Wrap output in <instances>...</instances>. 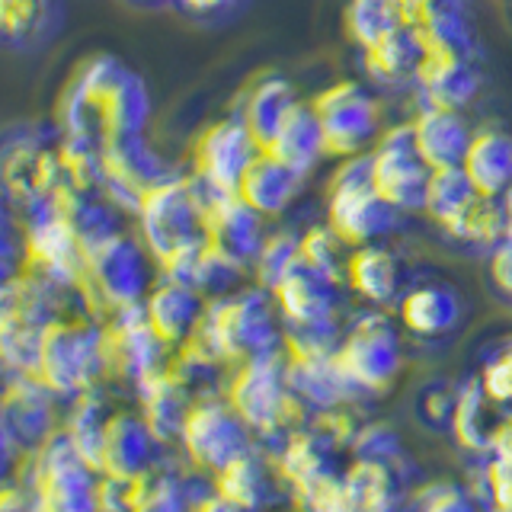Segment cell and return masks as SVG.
Masks as SVG:
<instances>
[{"instance_id":"obj_1","label":"cell","mask_w":512,"mask_h":512,"mask_svg":"<svg viewBox=\"0 0 512 512\" xmlns=\"http://www.w3.org/2000/svg\"><path fill=\"white\" fill-rule=\"evenodd\" d=\"M148 116L151 96L144 80L116 55H93L64 90L58 128L77 148L100 154L144 138Z\"/></svg>"},{"instance_id":"obj_2","label":"cell","mask_w":512,"mask_h":512,"mask_svg":"<svg viewBox=\"0 0 512 512\" xmlns=\"http://www.w3.org/2000/svg\"><path fill=\"white\" fill-rule=\"evenodd\" d=\"M240 116L256 141V151L298 176L308 173L317 164V157L324 154L314 109L301 103L292 84L282 77L260 80L247 106L240 109Z\"/></svg>"},{"instance_id":"obj_3","label":"cell","mask_w":512,"mask_h":512,"mask_svg":"<svg viewBox=\"0 0 512 512\" xmlns=\"http://www.w3.org/2000/svg\"><path fill=\"white\" fill-rule=\"evenodd\" d=\"M141 228L154 256L164 266V276L176 282H192L202 253H205V186L176 176L160 186L141 205Z\"/></svg>"},{"instance_id":"obj_4","label":"cell","mask_w":512,"mask_h":512,"mask_svg":"<svg viewBox=\"0 0 512 512\" xmlns=\"http://www.w3.org/2000/svg\"><path fill=\"white\" fill-rule=\"evenodd\" d=\"M61 128L48 125H10L0 132V199L20 205L26 215L55 205L64 189L74 186L58 148ZM77 189V186H74Z\"/></svg>"},{"instance_id":"obj_5","label":"cell","mask_w":512,"mask_h":512,"mask_svg":"<svg viewBox=\"0 0 512 512\" xmlns=\"http://www.w3.org/2000/svg\"><path fill=\"white\" fill-rule=\"evenodd\" d=\"M484 80V52L474 29L445 32L420 45L410 90L420 109L461 112L468 106Z\"/></svg>"},{"instance_id":"obj_6","label":"cell","mask_w":512,"mask_h":512,"mask_svg":"<svg viewBox=\"0 0 512 512\" xmlns=\"http://www.w3.org/2000/svg\"><path fill=\"white\" fill-rule=\"evenodd\" d=\"M231 407L247 423V429L260 432L269 442H282L285 436L304 429L292 420V410L308 404L288 388L279 349H269L253 359H244V365H240L231 384Z\"/></svg>"},{"instance_id":"obj_7","label":"cell","mask_w":512,"mask_h":512,"mask_svg":"<svg viewBox=\"0 0 512 512\" xmlns=\"http://www.w3.org/2000/svg\"><path fill=\"white\" fill-rule=\"evenodd\" d=\"M202 340L205 359H253L279 346L272 311L263 292H240L218 298L192 330Z\"/></svg>"},{"instance_id":"obj_8","label":"cell","mask_w":512,"mask_h":512,"mask_svg":"<svg viewBox=\"0 0 512 512\" xmlns=\"http://www.w3.org/2000/svg\"><path fill=\"white\" fill-rule=\"evenodd\" d=\"M343 26L359 55V68L375 87L410 90L416 68V45L384 20L378 0H346Z\"/></svg>"},{"instance_id":"obj_9","label":"cell","mask_w":512,"mask_h":512,"mask_svg":"<svg viewBox=\"0 0 512 512\" xmlns=\"http://www.w3.org/2000/svg\"><path fill=\"white\" fill-rule=\"evenodd\" d=\"M96 474L64 432L45 439L29 496L39 512H103V480Z\"/></svg>"},{"instance_id":"obj_10","label":"cell","mask_w":512,"mask_h":512,"mask_svg":"<svg viewBox=\"0 0 512 512\" xmlns=\"http://www.w3.org/2000/svg\"><path fill=\"white\" fill-rule=\"evenodd\" d=\"M330 231L352 247L375 244L378 237L391 234L400 221V212L378 196L368 173V157H349L333 176L330 202H327Z\"/></svg>"},{"instance_id":"obj_11","label":"cell","mask_w":512,"mask_h":512,"mask_svg":"<svg viewBox=\"0 0 512 512\" xmlns=\"http://www.w3.org/2000/svg\"><path fill=\"white\" fill-rule=\"evenodd\" d=\"M333 365L349 391L384 388L400 365L397 330L391 327V320L378 311L352 320L333 349Z\"/></svg>"},{"instance_id":"obj_12","label":"cell","mask_w":512,"mask_h":512,"mask_svg":"<svg viewBox=\"0 0 512 512\" xmlns=\"http://www.w3.org/2000/svg\"><path fill=\"white\" fill-rule=\"evenodd\" d=\"M311 109L324 154L359 157V151L378 132L375 96L362 84H333L324 93H317Z\"/></svg>"},{"instance_id":"obj_13","label":"cell","mask_w":512,"mask_h":512,"mask_svg":"<svg viewBox=\"0 0 512 512\" xmlns=\"http://www.w3.org/2000/svg\"><path fill=\"white\" fill-rule=\"evenodd\" d=\"M368 173H372L378 196L394 212L404 215L423 208L432 170L423 164L420 151H416L410 125H400L378 141V148L368 154Z\"/></svg>"},{"instance_id":"obj_14","label":"cell","mask_w":512,"mask_h":512,"mask_svg":"<svg viewBox=\"0 0 512 512\" xmlns=\"http://www.w3.org/2000/svg\"><path fill=\"white\" fill-rule=\"evenodd\" d=\"M96 173H100V186L109 196L119 205L132 208V212H141V205L148 202L160 186H167L170 180L180 176L144 144V138L100 151L96 154Z\"/></svg>"},{"instance_id":"obj_15","label":"cell","mask_w":512,"mask_h":512,"mask_svg":"<svg viewBox=\"0 0 512 512\" xmlns=\"http://www.w3.org/2000/svg\"><path fill=\"white\" fill-rule=\"evenodd\" d=\"M247 432H250L247 423L240 420L231 404L202 400V404L189 407L180 439L192 461L218 474L221 468H228L237 455H244L250 448Z\"/></svg>"},{"instance_id":"obj_16","label":"cell","mask_w":512,"mask_h":512,"mask_svg":"<svg viewBox=\"0 0 512 512\" xmlns=\"http://www.w3.org/2000/svg\"><path fill=\"white\" fill-rule=\"evenodd\" d=\"M260 218L263 215L253 212L240 196L212 192L205 186V244L231 266L240 269L247 260H256V253H260L266 240Z\"/></svg>"},{"instance_id":"obj_17","label":"cell","mask_w":512,"mask_h":512,"mask_svg":"<svg viewBox=\"0 0 512 512\" xmlns=\"http://www.w3.org/2000/svg\"><path fill=\"white\" fill-rule=\"evenodd\" d=\"M103 362V343L96 330L48 327L39 372L58 394H80Z\"/></svg>"},{"instance_id":"obj_18","label":"cell","mask_w":512,"mask_h":512,"mask_svg":"<svg viewBox=\"0 0 512 512\" xmlns=\"http://www.w3.org/2000/svg\"><path fill=\"white\" fill-rule=\"evenodd\" d=\"M256 154L260 151H256V141L244 116L234 112V116L221 119L205 132L199 144V180L212 192L237 196L240 180H244V173Z\"/></svg>"},{"instance_id":"obj_19","label":"cell","mask_w":512,"mask_h":512,"mask_svg":"<svg viewBox=\"0 0 512 512\" xmlns=\"http://www.w3.org/2000/svg\"><path fill=\"white\" fill-rule=\"evenodd\" d=\"M64 23L68 0H0V52L42 55L61 39Z\"/></svg>"},{"instance_id":"obj_20","label":"cell","mask_w":512,"mask_h":512,"mask_svg":"<svg viewBox=\"0 0 512 512\" xmlns=\"http://www.w3.org/2000/svg\"><path fill=\"white\" fill-rule=\"evenodd\" d=\"M288 327H330L336 314V282L301 260L269 285Z\"/></svg>"},{"instance_id":"obj_21","label":"cell","mask_w":512,"mask_h":512,"mask_svg":"<svg viewBox=\"0 0 512 512\" xmlns=\"http://www.w3.org/2000/svg\"><path fill=\"white\" fill-rule=\"evenodd\" d=\"M93 272L100 292L125 308V304H138L141 292H144V263L141 253L135 250L132 240H125L119 234H109L103 240L87 247V260H84Z\"/></svg>"},{"instance_id":"obj_22","label":"cell","mask_w":512,"mask_h":512,"mask_svg":"<svg viewBox=\"0 0 512 512\" xmlns=\"http://www.w3.org/2000/svg\"><path fill=\"white\" fill-rule=\"evenodd\" d=\"M378 7L384 20L416 45V52L445 32L474 29L468 0H378Z\"/></svg>"},{"instance_id":"obj_23","label":"cell","mask_w":512,"mask_h":512,"mask_svg":"<svg viewBox=\"0 0 512 512\" xmlns=\"http://www.w3.org/2000/svg\"><path fill=\"white\" fill-rule=\"evenodd\" d=\"M436 224L448 234V240H455L458 247L474 250V253H487V256L506 240L503 202L493 196H480L477 189H471L468 196H464L452 212Z\"/></svg>"},{"instance_id":"obj_24","label":"cell","mask_w":512,"mask_h":512,"mask_svg":"<svg viewBox=\"0 0 512 512\" xmlns=\"http://www.w3.org/2000/svg\"><path fill=\"white\" fill-rule=\"evenodd\" d=\"M397 311H400V324L413 336H420V340H439V336H448L461 324L464 304L452 285L426 282L407 288L397 301Z\"/></svg>"},{"instance_id":"obj_25","label":"cell","mask_w":512,"mask_h":512,"mask_svg":"<svg viewBox=\"0 0 512 512\" xmlns=\"http://www.w3.org/2000/svg\"><path fill=\"white\" fill-rule=\"evenodd\" d=\"M410 128H413L416 151H420L429 170L461 167L464 151H468L474 135L468 122L461 119V112H445V109H420V116H416Z\"/></svg>"},{"instance_id":"obj_26","label":"cell","mask_w":512,"mask_h":512,"mask_svg":"<svg viewBox=\"0 0 512 512\" xmlns=\"http://www.w3.org/2000/svg\"><path fill=\"white\" fill-rule=\"evenodd\" d=\"M157 436L148 423L135 416H112L103 432L100 474L106 477H141L154 461Z\"/></svg>"},{"instance_id":"obj_27","label":"cell","mask_w":512,"mask_h":512,"mask_svg":"<svg viewBox=\"0 0 512 512\" xmlns=\"http://www.w3.org/2000/svg\"><path fill=\"white\" fill-rule=\"evenodd\" d=\"M461 173L480 196L500 199L512 186V135L503 128H480L471 135L461 160Z\"/></svg>"},{"instance_id":"obj_28","label":"cell","mask_w":512,"mask_h":512,"mask_svg":"<svg viewBox=\"0 0 512 512\" xmlns=\"http://www.w3.org/2000/svg\"><path fill=\"white\" fill-rule=\"evenodd\" d=\"M52 394L29 378H16L7 391H0V423L13 445H36L48 436Z\"/></svg>"},{"instance_id":"obj_29","label":"cell","mask_w":512,"mask_h":512,"mask_svg":"<svg viewBox=\"0 0 512 512\" xmlns=\"http://www.w3.org/2000/svg\"><path fill=\"white\" fill-rule=\"evenodd\" d=\"M346 279L356 292L372 304H394L404 295V266L397 253H391L381 244L356 247V253L346 263Z\"/></svg>"},{"instance_id":"obj_30","label":"cell","mask_w":512,"mask_h":512,"mask_svg":"<svg viewBox=\"0 0 512 512\" xmlns=\"http://www.w3.org/2000/svg\"><path fill=\"white\" fill-rule=\"evenodd\" d=\"M148 311V320L154 333L160 336L164 343H183L186 336H192V330L199 327L202 320V301L199 292L186 282H176V279H164L154 295L144 304Z\"/></svg>"},{"instance_id":"obj_31","label":"cell","mask_w":512,"mask_h":512,"mask_svg":"<svg viewBox=\"0 0 512 512\" xmlns=\"http://www.w3.org/2000/svg\"><path fill=\"white\" fill-rule=\"evenodd\" d=\"M500 410L503 407L493 404L477 381H468V384H461V388H458L448 429H452L455 442L464 448V452L490 458V439H493L496 420H500Z\"/></svg>"},{"instance_id":"obj_32","label":"cell","mask_w":512,"mask_h":512,"mask_svg":"<svg viewBox=\"0 0 512 512\" xmlns=\"http://www.w3.org/2000/svg\"><path fill=\"white\" fill-rule=\"evenodd\" d=\"M279 464L295 493H308L314 484L336 474L330 442H324L311 426H304L279 442Z\"/></svg>"},{"instance_id":"obj_33","label":"cell","mask_w":512,"mask_h":512,"mask_svg":"<svg viewBox=\"0 0 512 512\" xmlns=\"http://www.w3.org/2000/svg\"><path fill=\"white\" fill-rule=\"evenodd\" d=\"M301 180H304V176L292 173L288 167L276 164V160H269L263 154H256L253 164L244 173V180H240L237 196L244 199L253 208V212L276 215V212H282V208L295 199Z\"/></svg>"},{"instance_id":"obj_34","label":"cell","mask_w":512,"mask_h":512,"mask_svg":"<svg viewBox=\"0 0 512 512\" xmlns=\"http://www.w3.org/2000/svg\"><path fill=\"white\" fill-rule=\"evenodd\" d=\"M218 496L231 500L234 506L247 509V512H260L272 496H269V480H266V468L263 458L247 448L244 455H237L228 468L218 471Z\"/></svg>"},{"instance_id":"obj_35","label":"cell","mask_w":512,"mask_h":512,"mask_svg":"<svg viewBox=\"0 0 512 512\" xmlns=\"http://www.w3.org/2000/svg\"><path fill=\"white\" fill-rule=\"evenodd\" d=\"M192 503H196V496L189 493V487L180 477H173V474L148 477L144 474V484H141V493H138L132 512H192Z\"/></svg>"},{"instance_id":"obj_36","label":"cell","mask_w":512,"mask_h":512,"mask_svg":"<svg viewBox=\"0 0 512 512\" xmlns=\"http://www.w3.org/2000/svg\"><path fill=\"white\" fill-rule=\"evenodd\" d=\"M340 247H343V240L330 231V224L327 228H311L304 237H298V260L304 266L317 269L320 276L340 282V276H343Z\"/></svg>"},{"instance_id":"obj_37","label":"cell","mask_w":512,"mask_h":512,"mask_svg":"<svg viewBox=\"0 0 512 512\" xmlns=\"http://www.w3.org/2000/svg\"><path fill=\"white\" fill-rule=\"evenodd\" d=\"M477 384L500 407H512V340L493 346L480 365Z\"/></svg>"},{"instance_id":"obj_38","label":"cell","mask_w":512,"mask_h":512,"mask_svg":"<svg viewBox=\"0 0 512 512\" xmlns=\"http://www.w3.org/2000/svg\"><path fill=\"white\" fill-rule=\"evenodd\" d=\"M250 7V0H176L173 13L196 26H224L237 20Z\"/></svg>"},{"instance_id":"obj_39","label":"cell","mask_w":512,"mask_h":512,"mask_svg":"<svg viewBox=\"0 0 512 512\" xmlns=\"http://www.w3.org/2000/svg\"><path fill=\"white\" fill-rule=\"evenodd\" d=\"M298 263V237L295 234H272L263 240L260 253H256V266H260V279L272 285L285 269Z\"/></svg>"},{"instance_id":"obj_40","label":"cell","mask_w":512,"mask_h":512,"mask_svg":"<svg viewBox=\"0 0 512 512\" xmlns=\"http://www.w3.org/2000/svg\"><path fill=\"white\" fill-rule=\"evenodd\" d=\"M413 512H477L471 493H464L455 484H436L420 493Z\"/></svg>"},{"instance_id":"obj_41","label":"cell","mask_w":512,"mask_h":512,"mask_svg":"<svg viewBox=\"0 0 512 512\" xmlns=\"http://www.w3.org/2000/svg\"><path fill=\"white\" fill-rule=\"evenodd\" d=\"M484 487L490 512H512V461L490 458L484 468Z\"/></svg>"},{"instance_id":"obj_42","label":"cell","mask_w":512,"mask_h":512,"mask_svg":"<svg viewBox=\"0 0 512 512\" xmlns=\"http://www.w3.org/2000/svg\"><path fill=\"white\" fill-rule=\"evenodd\" d=\"M490 282L496 292L512 301V240H503V244L490 253Z\"/></svg>"},{"instance_id":"obj_43","label":"cell","mask_w":512,"mask_h":512,"mask_svg":"<svg viewBox=\"0 0 512 512\" xmlns=\"http://www.w3.org/2000/svg\"><path fill=\"white\" fill-rule=\"evenodd\" d=\"M490 458L512 461V407L500 410V420H496L493 439H490Z\"/></svg>"},{"instance_id":"obj_44","label":"cell","mask_w":512,"mask_h":512,"mask_svg":"<svg viewBox=\"0 0 512 512\" xmlns=\"http://www.w3.org/2000/svg\"><path fill=\"white\" fill-rule=\"evenodd\" d=\"M192 512H247V509H240L231 500H224V496L205 490L202 496H196V503H192Z\"/></svg>"},{"instance_id":"obj_45","label":"cell","mask_w":512,"mask_h":512,"mask_svg":"<svg viewBox=\"0 0 512 512\" xmlns=\"http://www.w3.org/2000/svg\"><path fill=\"white\" fill-rule=\"evenodd\" d=\"M0 512H39L36 503H32V496L26 493H4L0 496Z\"/></svg>"},{"instance_id":"obj_46","label":"cell","mask_w":512,"mask_h":512,"mask_svg":"<svg viewBox=\"0 0 512 512\" xmlns=\"http://www.w3.org/2000/svg\"><path fill=\"white\" fill-rule=\"evenodd\" d=\"M125 4L138 10H173L176 0H125Z\"/></svg>"},{"instance_id":"obj_47","label":"cell","mask_w":512,"mask_h":512,"mask_svg":"<svg viewBox=\"0 0 512 512\" xmlns=\"http://www.w3.org/2000/svg\"><path fill=\"white\" fill-rule=\"evenodd\" d=\"M503 202V218H506V240H512V186L500 196Z\"/></svg>"},{"instance_id":"obj_48","label":"cell","mask_w":512,"mask_h":512,"mask_svg":"<svg viewBox=\"0 0 512 512\" xmlns=\"http://www.w3.org/2000/svg\"><path fill=\"white\" fill-rule=\"evenodd\" d=\"M509 7H512V0H509Z\"/></svg>"}]
</instances>
